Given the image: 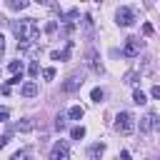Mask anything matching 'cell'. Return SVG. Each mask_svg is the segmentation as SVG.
<instances>
[{
	"instance_id": "20",
	"label": "cell",
	"mask_w": 160,
	"mask_h": 160,
	"mask_svg": "<svg viewBox=\"0 0 160 160\" xmlns=\"http://www.w3.org/2000/svg\"><path fill=\"white\" fill-rule=\"evenodd\" d=\"M8 70H10L12 75H18V72H22V62H20V60H12V62L8 65Z\"/></svg>"
},
{
	"instance_id": "16",
	"label": "cell",
	"mask_w": 160,
	"mask_h": 160,
	"mask_svg": "<svg viewBox=\"0 0 160 160\" xmlns=\"http://www.w3.org/2000/svg\"><path fill=\"white\" fill-rule=\"evenodd\" d=\"M90 98H92V102H102V98H105V90H102V88H92Z\"/></svg>"
},
{
	"instance_id": "14",
	"label": "cell",
	"mask_w": 160,
	"mask_h": 160,
	"mask_svg": "<svg viewBox=\"0 0 160 160\" xmlns=\"http://www.w3.org/2000/svg\"><path fill=\"white\" fill-rule=\"evenodd\" d=\"M70 138H72V140H82V138H85V128H82V125H75V128L70 130Z\"/></svg>"
},
{
	"instance_id": "6",
	"label": "cell",
	"mask_w": 160,
	"mask_h": 160,
	"mask_svg": "<svg viewBox=\"0 0 160 160\" xmlns=\"http://www.w3.org/2000/svg\"><path fill=\"white\" fill-rule=\"evenodd\" d=\"M82 82H85V72H72V75L62 82V90H65V92H75V90L82 88Z\"/></svg>"
},
{
	"instance_id": "5",
	"label": "cell",
	"mask_w": 160,
	"mask_h": 160,
	"mask_svg": "<svg viewBox=\"0 0 160 160\" xmlns=\"http://www.w3.org/2000/svg\"><path fill=\"white\" fill-rule=\"evenodd\" d=\"M50 160H70V145H68V140H58L52 145Z\"/></svg>"
},
{
	"instance_id": "28",
	"label": "cell",
	"mask_w": 160,
	"mask_h": 160,
	"mask_svg": "<svg viewBox=\"0 0 160 160\" xmlns=\"http://www.w3.org/2000/svg\"><path fill=\"white\" fill-rule=\"evenodd\" d=\"M8 140H10V132H5V135H0V150L8 145Z\"/></svg>"
},
{
	"instance_id": "18",
	"label": "cell",
	"mask_w": 160,
	"mask_h": 160,
	"mask_svg": "<svg viewBox=\"0 0 160 160\" xmlns=\"http://www.w3.org/2000/svg\"><path fill=\"white\" fill-rule=\"evenodd\" d=\"M68 58H70V45H68L62 52H60V50H55V52H52V60H68Z\"/></svg>"
},
{
	"instance_id": "1",
	"label": "cell",
	"mask_w": 160,
	"mask_h": 160,
	"mask_svg": "<svg viewBox=\"0 0 160 160\" xmlns=\"http://www.w3.org/2000/svg\"><path fill=\"white\" fill-rule=\"evenodd\" d=\"M12 32L20 40H28V42H35L40 38V28H38V20L35 18H25V20H15L12 22Z\"/></svg>"
},
{
	"instance_id": "31",
	"label": "cell",
	"mask_w": 160,
	"mask_h": 160,
	"mask_svg": "<svg viewBox=\"0 0 160 160\" xmlns=\"http://www.w3.org/2000/svg\"><path fill=\"white\" fill-rule=\"evenodd\" d=\"M2 50H5V38H2V32H0V55H2Z\"/></svg>"
},
{
	"instance_id": "9",
	"label": "cell",
	"mask_w": 160,
	"mask_h": 160,
	"mask_svg": "<svg viewBox=\"0 0 160 160\" xmlns=\"http://www.w3.org/2000/svg\"><path fill=\"white\" fill-rule=\"evenodd\" d=\"M20 92H22V98H35L38 95V82L35 80H25L20 85Z\"/></svg>"
},
{
	"instance_id": "15",
	"label": "cell",
	"mask_w": 160,
	"mask_h": 160,
	"mask_svg": "<svg viewBox=\"0 0 160 160\" xmlns=\"http://www.w3.org/2000/svg\"><path fill=\"white\" fill-rule=\"evenodd\" d=\"M138 80H140V72H135V70H130L125 75V85H138Z\"/></svg>"
},
{
	"instance_id": "2",
	"label": "cell",
	"mask_w": 160,
	"mask_h": 160,
	"mask_svg": "<svg viewBox=\"0 0 160 160\" xmlns=\"http://www.w3.org/2000/svg\"><path fill=\"white\" fill-rule=\"evenodd\" d=\"M115 130H118L120 135H132V130H135V118H132L128 110L118 112V118H115Z\"/></svg>"
},
{
	"instance_id": "7",
	"label": "cell",
	"mask_w": 160,
	"mask_h": 160,
	"mask_svg": "<svg viewBox=\"0 0 160 160\" xmlns=\"http://www.w3.org/2000/svg\"><path fill=\"white\" fill-rule=\"evenodd\" d=\"M32 128H35V120H30V118H25V120H18V122H12L8 132H30Z\"/></svg>"
},
{
	"instance_id": "19",
	"label": "cell",
	"mask_w": 160,
	"mask_h": 160,
	"mask_svg": "<svg viewBox=\"0 0 160 160\" xmlns=\"http://www.w3.org/2000/svg\"><path fill=\"white\" fill-rule=\"evenodd\" d=\"M65 128H68V118H65V115H58V118H55V130L62 132Z\"/></svg>"
},
{
	"instance_id": "17",
	"label": "cell",
	"mask_w": 160,
	"mask_h": 160,
	"mask_svg": "<svg viewBox=\"0 0 160 160\" xmlns=\"http://www.w3.org/2000/svg\"><path fill=\"white\" fill-rule=\"evenodd\" d=\"M132 102H138V105H145V102H148L145 92H142V90H132Z\"/></svg>"
},
{
	"instance_id": "13",
	"label": "cell",
	"mask_w": 160,
	"mask_h": 160,
	"mask_svg": "<svg viewBox=\"0 0 160 160\" xmlns=\"http://www.w3.org/2000/svg\"><path fill=\"white\" fill-rule=\"evenodd\" d=\"M8 8L10 10H25L28 8V0H8Z\"/></svg>"
},
{
	"instance_id": "3",
	"label": "cell",
	"mask_w": 160,
	"mask_h": 160,
	"mask_svg": "<svg viewBox=\"0 0 160 160\" xmlns=\"http://www.w3.org/2000/svg\"><path fill=\"white\" fill-rule=\"evenodd\" d=\"M115 22H118L120 28H130V25L135 22V10L128 8V5H120V8L115 10Z\"/></svg>"
},
{
	"instance_id": "24",
	"label": "cell",
	"mask_w": 160,
	"mask_h": 160,
	"mask_svg": "<svg viewBox=\"0 0 160 160\" xmlns=\"http://www.w3.org/2000/svg\"><path fill=\"white\" fill-rule=\"evenodd\" d=\"M8 118H10V110L8 108H0V122H8Z\"/></svg>"
},
{
	"instance_id": "30",
	"label": "cell",
	"mask_w": 160,
	"mask_h": 160,
	"mask_svg": "<svg viewBox=\"0 0 160 160\" xmlns=\"http://www.w3.org/2000/svg\"><path fill=\"white\" fill-rule=\"evenodd\" d=\"M120 160H130V152H128V150H122V152H120Z\"/></svg>"
},
{
	"instance_id": "23",
	"label": "cell",
	"mask_w": 160,
	"mask_h": 160,
	"mask_svg": "<svg viewBox=\"0 0 160 160\" xmlns=\"http://www.w3.org/2000/svg\"><path fill=\"white\" fill-rule=\"evenodd\" d=\"M42 78H45V80H52V78H55V70H52V68H45V70H42Z\"/></svg>"
},
{
	"instance_id": "29",
	"label": "cell",
	"mask_w": 160,
	"mask_h": 160,
	"mask_svg": "<svg viewBox=\"0 0 160 160\" xmlns=\"http://www.w3.org/2000/svg\"><path fill=\"white\" fill-rule=\"evenodd\" d=\"M142 32H145V35H152V25L145 22V25H142Z\"/></svg>"
},
{
	"instance_id": "22",
	"label": "cell",
	"mask_w": 160,
	"mask_h": 160,
	"mask_svg": "<svg viewBox=\"0 0 160 160\" xmlns=\"http://www.w3.org/2000/svg\"><path fill=\"white\" fill-rule=\"evenodd\" d=\"M10 160H28V150H18V152H12Z\"/></svg>"
},
{
	"instance_id": "26",
	"label": "cell",
	"mask_w": 160,
	"mask_h": 160,
	"mask_svg": "<svg viewBox=\"0 0 160 160\" xmlns=\"http://www.w3.org/2000/svg\"><path fill=\"white\" fill-rule=\"evenodd\" d=\"M45 30H48V32H55V30H58V22H55V20H50V22L45 25Z\"/></svg>"
},
{
	"instance_id": "10",
	"label": "cell",
	"mask_w": 160,
	"mask_h": 160,
	"mask_svg": "<svg viewBox=\"0 0 160 160\" xmlns=\"http://www.w3.org/2000/svg\"><path fill=\"white\" fill-rule=\"evenodd\" d=\"M88 65H90L98 75L102 72V62H100V58H98V52H95V50H90V52H88Z\"/></svg>"
},
{
	"instance_id": "12",
	"label": "cell",
	"mask_w": 160,
	"mask_h": 160,
	"mask_svg": "<svg viewBox=\"0 0 160 160\" xmlns=\"http://www.w3.org/2000/svg\"><path fill=\"white\" fill-rule=\"evenodd\" d=\"M82 115H85V110H82L80 105H72V108L68 110V118H70V120H80Z\"/></svg>"
},
{
	"instance_id": "21",
	"label": "cell",
	"mask_w": 160,
	"mask_h": 160,
	"mask_svg": "<svg viewBox=\"0 0 160 160\" xmlns=\"http://www.w3.org/2000/svg\"><path fill=\"white\" fill-rule=\"evenodd\" d=\"M28 72H30V75L35 78V75L40 72V62H38V60H32V62H30V68H28Z\"/></svg>"
},
{
	"instance_id": "27",
	"label": "cell",
	"mask_w": 160,
	"mask_h": 160,
	"mask_svg": "<svg viewBox=\"0 0 160 160\" xmlns=\"http://www.w3.org/2000/svg\"><path fill=\"white\" fill-rule=\"evenodd\" d=\"M150 95H152L155 100H160V85H152V90H150Z\"/></svg>"
},
{
	"instance_id": "8",
	"label": "cell",
	"mask_w": 160,
	"mask_h": 160,
	"mask_svg": "<svg viewBox=\"0 0 160 160\" xmlns=\"http://www.w3.org/2000/svg\"><path fill=\"white\" fill-rule=\"evenodd\" d=\"M155 125L160 128V122H158V118H155L152 112H148L145 118H140V132H150V130H152Z\"/></svg>"
},
{
	"instance_id": "4",
	"label": "cell",
	"mask_w": 160,
	"mask_h": 160,
	"mask_svg": "<svg viewBox=\"0 0 160 160\" xmlns=\"http://www.w3.org/2000/svg\"><path fill=\"white\" fill-rule=\"evenodd\" d=\"M142 50V40L140 38H125V45H122V55L125 58H138Z\"/></svg>"
},
{
	"instance_id": "25",
	"label": "cell",
	"mask_w": 160,
	"mask_h": 160,
	"mask_svg": "<svg viewBox=\"0 0 160 160\" xmlns=\"http://www.w3.org/2000/svg\"><path fill=\"white\" fill-rule=\"evenodd\" d=\"M20 80H22V72H18V75H12V78L8 80V85H18Z\"/></svg>"
},
{
	"instance_id": "11",
	"label": "cell",
	"mask_w": 160,
	"mask_h": 160,
	"mask_svg": "<svg viewBox=\"0 0 160 160\" xmlns=\"http://www.w3.org/2000/svg\"><path fill=\"white\" fill-rule=\"evenodd\" d=\"M102 152H105V145H102V142H95V145H90V148H88V155H90L92 160H100V158H102Z\"/></svg>"
},
{
	"instance_id": "32",
	"label": "cell",
	"mask_w": 160,
	"mask_h": 160,
	"mask_svg": "<svg viewBox=\"0 0 160 160\" xmlns=\"http://www.w3.org/2000/svg\"><path fill=\"white\" fill-rule=\"evenodd\" d=\"M2 22H5V18H2V15H0V25H2Z\"/></svg>"
}]
</instances>
